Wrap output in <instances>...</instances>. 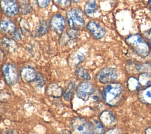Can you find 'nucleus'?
Listing matches in <instances>:
<instances>
[{"label": "nucleus", "mask_w": 151, "mask_h": 134, "mask_svg": "<svg viewBox=\"0 0 151 134\" xmlns=\"http://www.w3.org/2000/svg\"><path fill=\"white\" fill-rule=\"evenodd\" d=\"M146 134H151V127L148 128L146 130Z\"/></svg>", "instance_id": "32"}, {"label": "nucleus", "mask_w": 151, "mask_h": 134, "mask_svg": "<svg viewBox=\"0 0 151 134\" xmlns=\"http://www.w3.org/2000/svg\"><path fill=\"white\" fill-rule=\"evenodd\" d=\"M0 7L3 12L10 17L15 16L19 11L18 5L14 0H1Z\"/></svg>", "instance_id": "8"}, {"label": "nucleus", "mask_w": 151, "mask_h": 134, "mask_svg": "<svg viewBox=\"0 0 151 134\" xmlns=\"http://www.w3.org/2000/svg\"><path fill=\"white\" fill-rule=\"evenodd\" d=\"M46 93L48 96L58 98L63 95L62 88L57 83H50L46 88Z\"/></svg>", "instance_id": "14"}, {"label": "nucleus", "mask_w": 151, "mask_h": 134, "mask_svg": "<svg viewBox=\"0 0 151 134\" xmlns=\"http://www.w3.org/2000/svg\"><path fill=\"white\" fill-rule=\"evenodd\" d=\"M37 4L40 8H46L50 4V0H36Z\"/></svg>", "instance_id": "28"}, {"label": "nucleus", "mask_w": 151, "mask_h": 134, "mask_svg": "<svg viewBox=\"0 0 151 134\" xmlns=\"http://www.w3.org/2000/svg\"><path fill=\"white\" fill-rule=\"evenodd\" d=\"M71 134H93L90 122L81 117L73 118L70 122Z\"/></svg>", "instance_id": "4"}, {"label": "nucleus", "mask_w": 151, "mask_h": 134, "mask_svg": "<svg viewBox=\"0 0 151 134\" xmlns=\"http://www.w3.org/2000/svg\"><path fill=\"white\" fill-rule=\"evenodd\" d=\"M12 37L13 38V39L16 41H20L21 39V34L19 29H16L15 31L12 34Z\"/></svg>", "instance_id": "29"}, {"label": "nucleus", "mask_w": 151, "mask_h": 134, "mask_svg": "<svg viewBox=\"0 0 151 134\" xmlns=\"http://www.w3.org/2000/svg\"><path fill=\"white\" fill-rule=\"evenodd\" d=\"M67 20L71 29L77 31L84 27V15L79 8H73L69 10L67 13Z\"/></svg>", "instance_id": "3"}, {"label": "nucleus", "mask_w": 151, "mask_h": 134, "mask_svg": "<svg viewBox=\"0 0 151 134\" xmlns=\"http://www.w3.org/2000/svg\"><path fill=\"white\" fill-rule=\"evenodd\" d=\"M20 75L22 81L25 83H28L35 81L37 74L33 68L26 66L21 69Z\"/></svg>", "instance_id": "12"}, {"label": "nucleus", "mask_w": 151, "mask_h": 134, "mask_svg": "<svg viewBox=\"0 0 151 134\" xmlns=\"http://www.w3.org/2000/svg\"><path fill=\"white\" fill-rule=\"evenodd\" d=\"M2 72L6 83L11 86L15 85L19 79L17 67L12 63H5L2 66Z\"/></svg>", "instance_id": "5"}, {"label": "nucleus", "mask_w": 151, "mask_h": 134, "mask_svg": "<svg viewBox=\"0 0 151 134\" xmlns=\"http://www.w3.org/2000/svg\"><path fill=\"white\" fill-rule=\"evenodd\" d=\"M126 42L133 50L142 57L147 56L150 52L149 45L138 34H134L126 38Z\"/></svg>", "instance_id": "2"}, {"label": "nucleus", "mask_w": 151, "mask_h": 134, "mask_svg": "<svg viewBox=\"0 0 151 134\" xmlns=\"http://www.w3.org/2000/svg\"><path fill=\"white\" fill-rule=\"evenodd\" d=\"M139 84L144 86L151 85V74L148 73H142L138 79Z\"/></svg>", "instance_id": "20"}, {"label": "nucleus", "mask_w": 151, "mask_h": 134, "mask_svg": "<svg viewBox=\"0 0 151 134\" xmlns=\"http://www.w3.org/2000/svg\"><path fill=\"white\" fill-rule=\"evenodd\" d=\"M94 92L95 88L94 85L87 81L80 83L76 89L77 97L85 101L88 100Z\"/></svg>", "instance_id": "6"}, {"label": "nucleus", "mask_w": 151, "mask_h": 134, "mask_svg": "<svg viewBox=\"0 0 151 134\" xmlns=\"http://www.w3.org/2000/svg\"><path fill=\"white\" fill-rule=\"evenodd\" d=\"M138 80L134 78H130L127 81V88L130 91H136L139 86Z\"/></svg>", "instance_id": "24"}, {"label": "nucleus", "mask_w": 151, "mask_h": 134, "mask_svg": "<svg viewBox=\"0 0 151 134\" xmlns=\"http://www.w3.org/2000/svg\"><path fill=\"white\" fill-rule=\"evenodd\" d=\"M138 97L142 103L151 105V85L140 91L138 93Z\"/></svg>", "instance_id": "16"}, {"label": "nucleus", "mask_w": 151, "mask_h": 134, "mask_svg": "<svg viewBox=\"0 0 151 134\" xmlns=\"http://www.w3.org/2000/svg\"><path fill=\"white\" fill-rule=\"evenodd\" d=\"M18 1L19 3V12L21 14H27L31 11L32 6L29 0H18Z\"/></svg>", "instance_id": "17"}, {"label": "nucleus", "mask_w": 151, "mask_h": 134, "mask_svg": "<svg viewBox=\"0 0 151 134\" xmlns=\"http://www.w3.org/2000/svg\"><path fill=\"white\" fill-rule=\"evenodd\" d=\"M4 53L3 52V51L1 49V48H0V61H2L4 59Z\"/></svg>", "instance_id": "31"}, {"label": "nucleus", "mask_w": 151, "mask_h": 134, "mask_svg": "<svg viewBox=\"0 0 151 134\" xmlns=\"http://www.w3.org/2000/svg\"><path fill=\"white\" fill-rule=\"evenodd\" d=\"M74 90H75V83L74 82H71L68 84L65 91L63 94V97L65 101H70L72 99L74 95Z\"/></svg>", "instance_id": "19"}, {"label": "nucleus", "mask_w": 151, "mask_h": 134, "mask_svg": "<svg viewBox=\"0 0 151 134\" xmlns=\"http://www.w3.org/2000/svg\"><path fill=\"white\" fill-rule=\"evenodd\" d=\"M48 32V25L45 20L40 21L37 29L38 36H43Z\"/></svg>", "instance_id": "23"}, {"label": "nucleus", "mask_w": 151, "mask_h": 134, "mask_svg": "<svg viewBox=\"0 0 151 134\" xmlns=\"http://www.w3.org/2000/svg\"><path fill=\"white\" fill-rule=\"evenodd\" d=\"M104 134H122L121 131L117 128H111L107 130Z\"/></svg>", "instance_id": "30"}, {"label": "nucleus", "mask_w": 151, "mask_h": 134, "mask_svg": "<svg viewBox=\"0 0 151 134\" xmlns=\"http://www.w3.org/2000/svg\"><path fill=\"white\" fill-rule=\"evenodd\" d=\"M35 84L38 87H42L45 84V79L44 76L41 73H38L37 75L36 78L35 79Z\"/></svg>", "instance_id": "27"}, {"label": "nucleus", "mask_w": 151, "mask_h": 134, "mask_svg": "<svg viewBox=\"0 0 151 134\" xmlns=\"http://www.w3.org/2000/svg\"><path fill=\"white\" fill-rule=\"evenodd\" d=\"M100 119L103 125L107 127L112 126L116 123V116L112 112L109 110H104L100 114Z\"/></svg>", "instance_id": "13"}, {"label": "nucleus", "mask_w": 151, "mask_h": 134, "mask_svg": "<svg viewBox=\"0 0 151 134\" xmlns=\"http://www.w3.org/2000/svg\"><path fill=\"white\" fill-rule=\"evenodd\" d=\"M60 134H71V133H70V132H68V130H65L62 131V132H61V133H60Z\"/></svg>", "instance_id": "33"}, {"label": "nucleus", "mask_w": 151, "mask_h": 134, "mask_svg": "<svg viewBox=\"0 0 151 134\" xmlns=\"http://www.w3.org/2000/svg\"><path fill=\"white\" fill-rule=\"evenodd\" d=\"M86 14L90 15L93 14L97 10V5L96 0H88L84 7Z\"/></svg>", "instance_id": "21"}, {"label": "nucleus", "mask_w": 151, "mask_h": 134, "mask_svg": "<svg viewBox=\"0 0 151 134\" xmlns=\"http://www.w3.org/2000/svg\"><path fill=\"white\" fill-rule=\"evenodd\" d=\"M93 134H102L104 132V126L101 122L93 119L90 121Z\"/></svg>", "instance_id": "18"}, {"label": "nucleus", "mask_w": 151, "mask_h": 134, "mask_svg": "<svg viewBox=\"0 0 151 134\" xmlns=\"http://www.w3.org/2000/svg\"><path fill=\"white\" fill-rule=\"evenodd\" d=\"M123 86L120 83H111L104 87L103 98L106 105L116 106L120 103L123 98Z\"/></svg>", "instance_id": "1"}, {"label": "nucleus", "mask_w": 151, "mask_h": 134, "mask_svg": "<svg viewBox=\"0 0 151 134\" xmlns=\"http://www.w3.org/2000/svg\"><path fill=\"white\" fill-rule=\"evenodd\" d=\"M76 75L77 78L81 80L88 81L90 79V75L83 68H78L76 71Z\"/></svg>", "instance_id": "22"}, {"label": "nucleus", "mask_w": 151, "mask_h": 134, "mask_svg": "<svg viewBox=\"0 0 151 134\" xmlns=\"http://www.w3.org/2000/svg\"><path fill=\"white\" fill-rule=\"evenodd\" d=\"M117 78V73L115 69L104 68L101 69L96 75L97 80L101 83H108L114 81Z\"/></svg>", "instance_id": "7"}, {"label": "nucleus", "mask_w": 151, "mask_h": 134, "mask_svg": "<svg viewBox=\"0 0 151 134\" xmlns=\"http://www.w3.org/2000/svg\"><path fill=\"white\" fill-rule=\"evenodd\" d=\"M87 27L92 35L96 39L101 38L106 34V30L96 22L90 21Z\"/></svg>", "instance_id": "10"}, {"label": "nucleus", "mask_w": 151, "mask_h": 134, "mask_svg": "<svg viewBox=\"0 0 151 134\" xmlns=\"http://www.w3.org/2000/svg\"><path fill=\"white\" fill-rule=\"evenodd\" d=\"M0 43L5 50L10 52L15 51L18 48V45L15 41L7 37L2 38L0 41Z\"/></svg>", "instance_id": "15"}, {"label": "nucleus", "mask_w": 151, "mask_h": 134, "mask_svg": "<svg viewBox=\"0 0 151 134\" xmlns=\"http://www.w3.org/2000/svg\"><path fill=\"white\" fill-rule=\"evenodd\" d=\"M50 28L57 34H61L65 26V21L60 14H55L51 18L50 22Z\"/></svg>", "instance_id": "9"}, {"label": "nucleus", "mask_w": 151, "mask_h": 134, "mask_svg": "<svg viewBox=\"0 0 151 134\" xmlns=\"http://www.w3.org/2000/svg\"><path fill=\"white\" fill-rule=\"evenodd\" d=\"M54 3L61 9H65L70 5V0H52Z\"/></svg>", "instance_id": "26"}, {"label": "nucleus", "mask_w": 151, "mask_h": 134, "mask_svg": "<svg viewBox=\"0 0 151 134\" xmlns=\"http://www.w3.org/2000/svg\"><path fill=\"white\" fill-rule=\"evenodd\" d=\"M137 71L142 73H148L151 74V63H143L137 66Z\"/></svg>", "instance_id": "25"}, {"label": "nucleus", "mask_w": 151, "mask_h": 134, "mask_svg": "<svg viewBox=\"0 0 151 134\" xmlns=\"http://www.w3.org/2000/svg\"><path fill=\"white\" fill-rule=\"evenodd\" d=\"M14 23L9 18H5L0 22V31L6 35H12L16 29Z\"/></svg>", "instance_id": "11"}]
</instances>
